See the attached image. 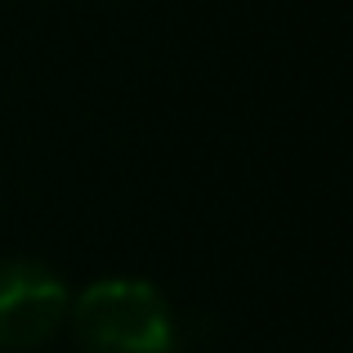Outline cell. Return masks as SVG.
<instances>
[{"label":"cell","mask_w":353,"mask_h":353,"mask_svg":"<svg viewBox=\"0 0 353 353\" xmlns=\"http://www.w3.org/2000/svg\"><path fill=\"white\" fill-rule=\"evenodd\" d=\"M72 291L41 259H0V349H41L68 327Z\"/></svg>","instance_id":"7a4b0ae2"},{"label":"cell","mask_w":353,"mask_h":353,"mask_svg":"<svg viewBox=\"0 0 353 353\" xmlns=\"http://www.w3.org/2000/svg\"><path fill=\"white\" fill-rule=\"evenodd\" d=\"M72 336L81 353H179V318L143 277H103L72 295Z\"/></svg>","instance_id":"6da1fadb"}]
</instances>
